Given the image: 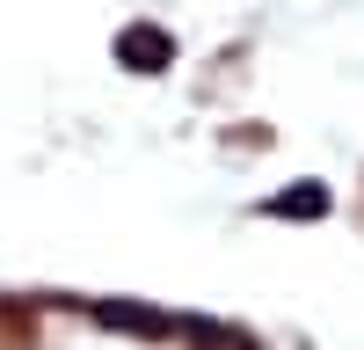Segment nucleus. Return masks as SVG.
Here are the masks:
<instances>
[{"instance_id": "4", "label": "nucleus", "mask_w": 364, "mask_h": 350, "mask_svg": "<svg viewBox=\"0 0 364 350\" xmlns=\"http://www.w3.org/2000/svg\"><path fill=\"white\" fill-rule=\"evenodd\" d=\"M190 336H197V350H262L248 329H219V321H190Z\"/></svg>"}, {"instance_id": "2", "label": "nucleus", "mask_w": 364, "mask_h": 350, "mask_svg": "<svg viewBox=\"0 0 364 350\" xmlns=\"http://www.w3.org/2000/svg\"><path fill=\"white\" fill-rule=\"evenodd\" d=\"M95 321H102V329H124V336H175V329H182L175 314H154V307H124V299H102V307H95Z\"/></svg>"}, {"instance_id": "3", "label": "nucleus", "mask_w": 364, "mask_h": 350, "mask_svg": "<svg viewBox=\"0 0 364 350\" xmlns=\"http://www.w3.org/2000/svg\"><path fill=\"white\" fill-rule=\"evenodd\" d=\"M269 212H277V219H321V212H328V190H321V183L277 190V197H269Z\"/></svg>"}, {"instance_id": "1", "label": "nucleus", "mask_w": 364, "mask_h": 350, "mask_svg": "<svg viewBox=\"0 0 364 350\" xmlns=\"http://www.w3.org/2000/svg\"><path fill=\"white\" fill-rule=\"evenodd\" d=\"M117 58H124L132 73H161V66H175V37L161 22H132L124 37H117Z\"/></svg>"}]
</instances>
